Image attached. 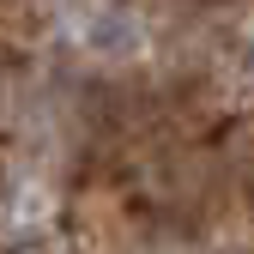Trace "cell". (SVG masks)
Segmentation results:
<instances>
[{"label":"cell","instance_id":"cell-4","mask_svg":"<svg viewBox=\"0 0 254 254\" xmlns=\"http://www.w3.org/2000/svg\"><path fill=\"white\" fill-rule=\"evenodd\" d=\"M164 254H182V248H164Z\"/></svg>","mask_w":254,"mask_h":254},{"label":"cell","instance_id":"cell-3","mask_svg":"<svg viewBox=\"0 0 254 254\" xmlns=\"http://www.w3.org/2000/svg\"><path fill=\"white\" fill-rule=\"evenodd\" d=\"M67 6H85L91 18H97V12H103V0H67Z\"/></svg>","mask_w":254,"mask_h":254},{"label":"cell","instance_id":"cell-1","mask_svg":"<svg viewBox=\"0 0 254 254\" xmlns=\"http://www.w3.org/2000/svg\"><path fill=\"white\" fill-rule=\"evenodd\" d=\"M91 49L97 55H133L139 49V18L133 12H97L91 18Z\"/></svg>","mask_w":254,"mask_h":254},{"label":"cell","instance_id":"cell-2","mask_svg":"<svg viewBox=\"0 0 254 254\" xmlns=\"http://www.w3.org/2000/svg\"><path fill=\"white\" fill-rule=\"evenodd\" d=\"M230 157H236V170H242V176L254 182V115H248V121L236 127V139H230Z\"/></svg>","mask_w":254,"mask_h":254}]
</instances>
